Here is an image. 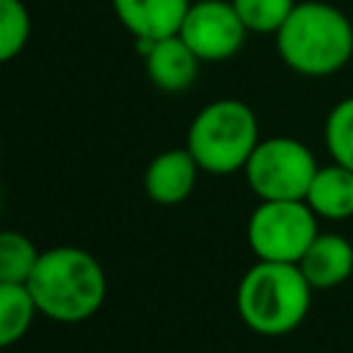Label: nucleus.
Segmentation results:
<instances>
[{"label": "nucleus", "mask_w": 353, "mask_h": 353, "mask_svg": "<svg viewBox=\"0 0 353 353\" xmlns=\"http://www.w3.org/2000/svg\"><path fill=\"white\" fill-rule=\"evenodd\" d=\"M28 290L39 314L52 323H83L94 317L108 295V276L94 254L77 245H55L41 251Z\"/></svg>", "instance_id": "nucleus-1"}, {"label": "nucleus", "mask_w": 353, "mask_h": 353, "mask_svg": "<svg viewBox=\"0 0 353 353\" xmlns=\"http://www.w3.org/2000/svg\"><path fill=\"white\" fill-rule=\"evenodd\" d=\"M276 52L301 77H331L353 58V22L334 3L298 0L276 30Z\"/></svg>", "instance_id": "nucleus-2"}, {"label": "nucleus", "mask_w": 353, "mask_h": 353, "mask_svg": "<svg viewBox=\"0 0 353 353\" xmlns=\"http://www.w3.org/2000/svg\"><path fill=\"white\" fill-rule=\"evenodd\" d=\"M312 284L298 265L256 259L240 279L234 306L245 328L259 336L295 331L312 309Z\"/></svg>", "instance_id": "nucleus-3"}, {"label": "nucleus", "mask_w": 353, "mask_h": 353, "mask_svg": "<svg viewBox=\"0 0 353 353\" xmlns=\"http://www.w3.org/2000/svg\"><path fill=\"white\" fill-rule=\"evenodd\" d=\"M259 141V121L254 108L243 99L223 97L207 102L193 116L185 149L193 154L201 171L226 176L245 168Z\"/></svg>", "instance_id": "nucleus-4"}, {"label": "nucleus", "mask_w": 353, "mask_h": 353, "mask_svg": "<svg viewBox=\"0 0 353 353\" xmlns=\"http://www.w3.org/2000/svg\"><path fill=\"white\" fill-rule=\"evenodd\" d=\"M314 152L292 135H270L251 152L243 176L259 201H301L317 174Z\"/></svg>", "instance_id": "nucleus-5"}, {"label": "nucleus", "mask_w": 353, "mask_h": 353, "mask_svg": "<svg viewBox=\"0 0 353 353\" xmlns=\"http://www.w3.org/2000/svg\"><path fill=\"white\" fill-rule=\"evenodd\" d=\"M320 234V218L301 201H259L245 223V240L262 262L298 265L312 240Z\"/></svg>", "instance_id": "nucleus-6"}, {"label": "nucleus", "mask_w": 353, "mask_h": 353, "mask_svg": "<svg viewBox=\"0 0 353 353\" xmlns=\"http://www.w3.org/2000/svg\"><path fill=\"white\" fill-rule=\"evenodd\" d=\"M245 25L232 0H196L190 3L179 39L196 52L199 61H226L245 44Z\"/></svg>", "instance_id": "nucleus-7"}, {"label": "nucleus", "mask_w": 353, "mask_h": 353, "mask_svg": "<svg viewBox=\"0 0 353 353\" xmlns=\"http://www.w3.org/2000/svg\"><path fill=\"white\" fill-rule=\"evenodd\" d=\"M143 52V69L154 88L165 94H182L188 91L199 77V58L196 52L176 36L160 39V41H138Z\"/></svg>", "instance_id": "nucleus-8"}, {"label": "nucleus", "mask_w": 353, "mask_h": 353, "mask_svg": "<svg viewBox=\"0 0 353 353\" xmlns=\"http://www.w3.org/2000/svg\"><path fill=\"white\" fill-rule=\"evenodd\" d=\"M193 0H110L116 19L138 41L176 36Z\"/></svg>", "instance_id": "nucleus-9"}, {"label": "nucleus", "mask_w": 353, "mask_h": 353, "mask_svg": "<svg viewBox=\"0 0 353 353\" xmlns=\"http://www.w3.org/2000/svg\"><path fill=\"white\" fill-rule=\"evenodd\" d=\"M199 163L193 154L182 149H165L160 152L143 171V190L154 204L176 207L185 199H190L196 182H199Z\"/></svg>", "instance_id": "nucleus-10"}, {"label": "nucleus", "mask_w": 353, "mask_h": 353, "mask_svg": "<svg viewBox=\"0 0 353 353\" xmlns=\"http://www.w3.org/2000/svg\"><path fill=\"white\" fill-rule=\"evenodd\" d=\"M298 268L312 290H334L353 276V243L339 232H320Z\"/></svg>", "instance_id": "nucleus-11"}, {"label": "nucleus", "mask_w": 353, "mask_h": 353, "mask_svg": "<svg viewBox=\"0 0 353 353\" xmlns=\"http://www.w3.org/2000/svg\"><path fill=\"white\" fill-rule=\"evenodd\" d=\"M303 201L320 221L353 218V171L339 163L320 165Z\"/></svg>", "instance_id": "nucleus-12"}, {"label": "nucleus", "mask_w": 353, "mask_h": 353, "mask_svg": "<svg viewBox=\"0 0 353 353\" xmlns=\"http://www.w3.org/2000/svg\"><path fill=\"white\" fill-rule=\"evenodd\" d=\"M39 314L28 284H3L0 281V350L17 345L33 325Z\"/></svg>", "instance_id": "nucleus-13"}, {"label": "nucleus", "mask_w": 353, "mask_h": 353, "mask_svg": "<svg viewBox=\"0 0 353 353\" xmlns=\"http://www.w3.org/2000/svg\"><path fill=\"white\" fill-rule=\"evenodd\" d=\"M41 251L36 243L14 229H0V281L3 284H28Z\"/></svg>", "instance_id": "nucleus-14"}, {"label": "nucleus", "mask_w": 353, "mask_h": 353, "mask_svg": "<svg viewBox=\"0 0 353 353\" xmlns=\"http://www.w3.org/2000/svg\"><path fill=\"white\" fill-rule=\"evenodd\" d=\"M323 143L331 163L353 171V97H342L331 105L323 124Z\"/></svg>", "instance_id": "nucleus-15"}, {"label": "nucleus", "mask_w": 353, "mask_h": 353, "mask_svg": "<svg viewBox=\"0 0 353 353\" xmlns=\"http://www.w3.org/2000/svg\"><path fill=\"white\" fill-rule=\"evenodd\" d=\"M232 6L248 33L276 36V30L287 22V17L298 6V0H232Z\"/></svg>", "instance_id": "nucleus-16"}, {"label": "nucleus", "mask_w": 353, "mask_h": 353, "mask_svg": "<svg viewBox=\"0 0 353 353\" xmlns=\"http://www.w3.org/2000/svg\"><path fill=\"white\" fill-rule=\"evenodd\" d=\"M30 39V14L22 0H0V63L14 61Z\"/></svg>", "instance_id": "nucleus-17"}, {"label": "nucleus", "mask_w": 353, "mask_h": 353, "mask_svg": "<svg viewBox=\"0 0 353 353\" xmlns=\"http://www.w3.org/2000/svg\"><path fill=\"white\" fill-rule=\"evenodd\" d=\"M0 201H3V199H0Z\"/></svg>", "instance_id": "nucleus-18"}]
</instances>
